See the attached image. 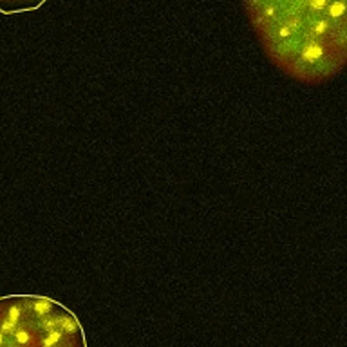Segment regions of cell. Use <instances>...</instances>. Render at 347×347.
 Instances as JSON below:
<instances>
[{
  "instance_id": "cell-2",
  "label": "cell",
  "mask_w": 347,
  "mask_h": 347,
  "mask_svg": "<svg viewBox=\"0 0 347 347\" xmlns=\"http://www.w3.org/2000/svg\"><path fill=\"white\" fill-rule=\"evenodd\" d=\"M0 347H87L78 316L42 295L0 296Z\"/></svg>"
},
{
  "instance_id": "cell-3",
  "label": "cell",
  "mask_w": 347,
  "mask_h": 347,
  "mask_svg": "<svg viewBox=\"0 0 347 347\" xmlns=\"http://www.w3.org/2000/svg\"><path fill=\"white\" fill-rule=\"evenodd\" d=\"M45 2H47V0H0V11L6 13V15L34 11Z\"/></svg>"
},
{
  "instance_id": "cell-1",
  "label": "cell",
  "mask_w": 347,
  "mask_h": 347,
  "mask_svg": "<svg viewBox=\"0 0 347 347\" xmlns=\"http://www.w3.org/2000/svg\"><path fill=\"white\" fill-rule=\"evenodd\" d=\"M268 58L289 78L322 85L347 58V0H242Z\"/></svg>"
}]
</instances>
